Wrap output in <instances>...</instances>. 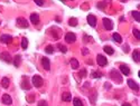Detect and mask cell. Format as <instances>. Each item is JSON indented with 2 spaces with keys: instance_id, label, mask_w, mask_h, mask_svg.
I'll return each instance as SVG.
<instances>
[{
  "instance_id": "1",
  "label": "cell",
  "mask_w": 140,
  "mask_h": 106,
  "mask_svg": "<svg viewBox=\"0 0 140 106\" xmlns=\"http://www.w3.org/2000/svg\"><path fill=\"white\" fill-rule=\"evenodd\" d=\"M110 77L118 84H120L122 82V77H121V75H120V73H118L117 69H112L111 72H110Z\"/></svg>"
},
{
  "instance_id": "2",
  "label": "cell",
  "mask_w": 140,
  "mask_h": 106,
  "mask_svg": "<svg viewBox=\"0 0 140 106\" xmlns=\"http://www.w3.org/2000/svg\"><path fill=\"white\" fill-rule=\"evenodd\" d=\"M31 83H33V85L35 86V87L39 88L43 86V78L39 75H35V76H33V78H31Z\"/></svg>"
},
{
  "instance_id": "3",
  "label": "cell",
  "mask_w": 140,
  "mask_h": 106,
  "mask_svg": "<svg viewBox=\"0 0 140 106\" xmlns=\"http://www.w3.org/2000/svg\"><path fill=\"white\" fill-rule=\"evenodd\" d=\"M75 40H76V35H75L74 32H67V34L65 35V42H66L72 44V42H74Z\"/></svg>"
},
{
  "instance_id": "4",
  "label": "cell",
  "mask_w": 140,
  "mask_h": 106,
  "mask_svg": "<svg viewBox=\"0 0 140 106\" xmlns=\"http://www.w3.org/2000/svg\"><path fill=\"white\" fill-rule=\"evenodd\" d=\"M96 63H98L100 66H107V64H108V59L104 57L103 55H100L99 54L98 56H96Z\"/></svg>"
},
{
  "instance_id": "5",
  "label": "cell",
  "mask_w": 140,
  "mask_h": 106,
  "mask_svg": "<svg viewBox=\"0 0 140 106\" xmlns=\"http://www.w3.org/2000/svg\"><path fill=\"white\" fill-rule=\"evenodd\" d=\"M103 26H104V28L107 30L113 29V22H112V20L109 18H103Z\"/></svg>"
},
{
  "instance_id": "6",
  "label": "cell",
  "mask_w": 140,
  "mask_h": 106,
  "mask_svg": "<svg viewBox=\"0 0 140 106\" xmlns=\"http://www.w3.org/2000/svg\"><path fill=\"white\" fill-rule=\"evenodd\" d=\"M42 66L44 67L45 70H49L51 69V62L47 57H43L42 58Z\"/></svg>"
},
{
  "instance_id": "7",
  "label": "cell",
  "mask_w": 140,
  "mask_h": 106,
  "mask_svg": "<svg viewBox=\"0 0 140 106\" xmlns=\"http://www.w3.org/2000/svg\"><path fill=\"white\" fill-rule=\"evenodd\" d=\"M127 84H128V86L131 88V89L136 90V92L139 90V85H138V84L136 83L133 79H128V81H127Z\"/></svg>"
},
{
  "instance_id": "8",
  "label": "cell",
  "mask_w": 140,
  "mask_h": 106,
  "mask_svg": "<svg viewBox=\"0 0 140 106\" xmlns=\"http://www.w3.org/2000/svg\"><path fill=\"white\" fill-rule=\"evenodd\" d=\"M17 26H19L21 28H28V22L26 19L19 17V18H17Z\"/></svg>"
},
{
  "instance_id": "9",
  "label": "cell",
  "mask_w": 140,
  "mask_h": 106,
  "mask_svg": "<svg viewBox=\"0 0 140 106\" xmlns=\"http://www.w3.org/2000/svg\"><path fill=\"white\" fill-rule=\"evenodd\" d=\"M0 59L3 60V62H6V63H8V64H10V63L12 62L11 56H10L8 53H2L1 54V55H0Z\"/></svg>"
},
{
  "instance_id": "10",
  "label": "cell",
  "mask_w": 140,
  "mask_h": 106,
  "mask_svg": "<svg viewBox=\"0 0 140 106\" xmlns=\"http://www.w3.org/2000/svg\"><path fill=\"white\" fill-rule=\"evenodd\" d=\"M11 40L12 37L10 35H1V37H0V42L2 44H9V42H11Z\"/></svg>"
},
{
  "instance_id": "11",
  "label": "cell",
  "mask_w": 140,
  "mask_h": 106,
  "mask_svg": "<svg viewBox=\"0 0 140 106\" xmlns=\"http://www.w3.org/2000/svg\"><path fill=\"white\" fill-rule=\"evenodd\" d=\"M86 19H87V23H89L91 27H95L96 26V18L94 15H89Z\"/></svg>"
},
{
  "instance_id": "12",
  "label": "cell",
  "mask_w": 140,
  "mask_h": 106,
  "mask_svg": "<svg viewBox=\"0 0 140 106\" xmlns=\"http://www.w3.org/2000/svg\"><path fill=\"white\" fill-rule=\"evenodd\" d=\"M2 103L5 105H11L12 104V99H11V96L8 94H3L2 95Z\"/></svg>"
},
{
  "instance_id": "13",
  "label": "cell",
  "mask_w": 140,
  "mask_h": 106,
  "mask_svg": "<svg viewBox=\"0 0 140 106\" xmlns=\"http://www.w3.org/2000/svg\"><path fill=\"white\" fill-rule=\"evenodd\" d=\"M120 72H121L124 76H128V75L130 74V68H129L127 65L121 64V65H120Z\"/></svg>"
},
{
  "instance_id": "14",
  "label": "cell",
  "mask_w": 140,
  "mask_h": 106,
  "mask_svg": "<svg viewBox=\"0 0 140 106\" xmlns=\"http://www.w3.org/2000/svg\"><path fill=\"white\" fill-rule=\"evenodd\" d=\"M29 19H30V22L33 25H38L39 23V16H38V14H31Z\"/></svg>"
},
{
  "instance_id": "15",
  "label": "cell",
  "mask_w": 140,
  "mask_h": 106,
  "mask_svg": "<svg viewBox=\"0 0 140 106\" xmlns=\"http://www.w3.org/2000/svg\"><path fill=\"white\" fill-rule=\"evenodd\" d=\"M62 101L63 102H71L72 101V95L70 92H64L62 94Z\"/></svg>"
},
{
  "instance_id": "16",
  "label": "cell",
  "mask_w": 140,
  "mask_h": 106,
  "mask_svg": "<svg viewBox=\"0 0 140 106\" xmlns=\"http://www.w3.org/2000/svg\"><path fill=\"white\" fill-rule=\"evenodd\" d=\"M132 59L135 60L136 63H139L140 62V50H139V49H135V50H133Z\"/></svg>"
},
{
  "instance_id": "17",
  "label": "cell",
  "mask_w": 140,
  "mask_h": 106,
  "mask_svg": "<svg viewBox=\"0 0 140 106\" xmlns=\"http://www.w3.org/2000/svg\"><path fill=\"white\" fill-rule=\"evenodd\" d=\"M70 64H71V67H72L73 69H77L79 68V66H80L79 60L75 59V58H72V59L70 60Z\"/></svg>"
},
{
  "instance_id": "18",
  "label": "cell",
  "mask_w": 140,
  "mask_h": 106,
  "mask_svg": "<svg viewBox=\"0 0 140 106\" xmlns=\"http://www.w3.org/2000/svg\"><path fill=\"white\" fill-rule=\"evenodd\" d=\"M20 60H21V56L20 55H16L14 58V60H12V64H14L15 67H19V65H20Z\"/></svg>"
},
{
  "instance_id": "19",
  "label": "cell",
  "mask_w": 140,
  "mask_h": 106,
  "mask_svg": "<svg viewBox=\"0 0 140 106\" xmlns=\"http://www.w3.org/2000/svg\"><path fill=\"white\" fill-rule=\"evenodd\" d=\"M25 78V82L21 83V88L25 90H29L30 89V85H29V82H27V77H24Z\"/></svg>"
},
{
  "instance_id": "20",
  "label": "cell",
  "mask_w": 140,
  "mask_h": 106,
  "mask_svg": "<svg viewBox=\"0 0 140 106\" xmlns=\"http://www.w3.org/2000/svg\"><path fill=\"white\" fill-rule=\"evenodd\" d=\"M1 86H2L3 88L9 87V78H8V77H3V78L1 79Z\"/></svg>"
},
{
  "instance_id": "21",
  "label": "cell",
  "mask_w": 140,
  "mask_h": 106,
  "mask_svg": "<svg viewBox=\"0 0 140 106\" xmlns=\"http://www.w3.org/2000/svg\"><path fill=\"white\" fill-rule=\"evenodd\" d=\"M112 38H113V40H114V42H122V37L121 36H120L119 34H118V32H114V34L112 35Z\"/></svg>"
},
{
  "instance_id": "22",
  "label": "cell",
  "mask_w": 140,
  "mask_h": 106,
  "mask_svg": "<svg viewBox=\"0 0 140 106\" xmlns=\"http://www.w3.org/2000/svg\"><path fill=\"white\" fill-rule=\"evenodd\" d=\"M28 47V39L26 37H23L21 38V48L24 49V50H26Z\"/></svg>"
},
{
  "instance_id": "23",
  "label": "cell",
  "mask_w": 140,
  "mask_h": 106,
  "mask_svg": "<svg viewBox=\"0 0 140 106\" xmlns=\"http://www.w3.org/2000/svg\"><path fill=\"white\" fill-rule=\"evenodd\" d=\"M103 50L105 51V53L108 54V55H113V53H114V50H113V48L110 46H104L103 47Z\"/></svg>"
},
{
  "instance_id": "24",
  "label": "cell",
  "mask_w": 140,
  "mask_h": 106,
  "mask_svg": "<svg viewBox=\"0 0 140 106\" xmlns=\"http://www.w3.org/2000/svg\"><path fill=\"white\" fill-rule=\"evenodd\" d=\"M68 25H70L71 27H75V26H77V19L74 18V17H72L71 19H68Z\"/></svg>"
},
{
  "instance_id": "25",
  "label": "cell",
  "mask_w": 140,
  "mask_h": 106,
  "mask_svg": "<svg viewBox=\"0 0 140 106\" xmlns=\"http://www.w3.org/2000/svg\"><path fill=\"white\" fill-rule=\"evenodd\" d=\"M131 15H132V17L136 19V21H138V22H139V21H140V12L137 11V10H135V11L131 12Z\"/></svg>"
},
{
  "instance_id": "26",
  "label": "cell",
  "mask_w": 140,
  "mask_h": 106,
  "mask_svg": "<svg viewBox=\"0 0 140 106\" xmlns=\"http://www.w3.org/2000/svg\"><path fill=\"white\" fill-rule=\"evenodd\" d=\"M91 76H92V78H101V77L103 76V74L96 70V72H93V73H92Z\"/></svg>"
},
{
  "instance_id": "27",
  "label": "cell",
  "mask_w": 140,
  "mask_h": 106,
  "mask_svg": "<svg viewBox=\"0 0 140 106\" xmlns=\"http://www.w3.org/2000/svg\"><path fill=\"white\" fill-rule=\"evenodd\" d=\"M73 105L74 106H82L83 105V103L81 102V99L80 98H74L73 99Z\"/></svg>"
},
{
  "instance_id": "28",
  "label": "cell",
  "mask_w": 140,
  "mask_h": 106,
  "mask_svg": "<svg viewBox=\"0 0 140 106\" xmlns=\"http://www.w3.org/2000/svg\"><path fill=\"white\" fill-rule=\"evenodd\" d=\"M45 53L46 54H53L54 53V47L51 46V45H48V46L45 48Z\"/></svg>"
},
{
  "instance_id": "29",
  "label": "cell",
  "mask_w": 140,
  "mask_h": 106,
  "mask_svg": "<svg viewBox=\"0 0 140 106\" xmlns=\"http://www.w3.org/2000/svg\"><path fill=\"white\" fill-rule=\"evenodd\" d=\"M132 32H133V35H135L136 39H138V40H139V39H140V31H139V30H138V29H136V28H135V29L132 30Z\"/></svg>"
},
{
  "instance_id": "30",
  "label": "cell",
  "mask_w": 140,
  "mask_h": 106,
  "mask_svg": "<svg viewBox=\"0 0 140 106\" xmlns=\"http://www.w3.org/2000/svg\"><path fill=\"white\" fill-rule=\"evenodd\" d=\"M58 49L64 54L67 51V48H66V46H64V45H58Z\"/></svg>"
},
{
  "instance_id": "31",
  "label": "cell",
  "mask_w": 140,
  "mask_h": 106,
  "mask_svg": "<svg viewBox=\"0 0 140 106\" xmlns=\"http://www.w3.org/2000/svg\"><path fill=\"white\" fill-rule=\"evenodd\" d=\"M35 1V3L37 6H43L44 5V0H34Z\"/></svg>"
},
{
  "instance_id": "32",
  "label": "cell",
  "mask_w": 140,
  "mask_h": 106,
  "mask_svg": "<svg viewBox=\"0 0 140 106\" xmlns=\"http://www.w3.org/2000/svg\"><path fill=\"white\" fill-rule=\"evenodd\" d=\"M85 75H86V70H85V69H82L81 70V76L83 77V76H85Z\"/></svg>"
},
{
  "instance_id": "33",
  "label": "cell",
  "mask_w": 140,
  "mask_h": 106,
  "mask_svg": "<svg viewBox=\"0 0 140 106\" xmlns=\"http://www.w3.org/2000/svg\"><path fill=\"white\" fill-rule=\"evenodd\" d=\"M98 7H99V8H103V7H105V2H102V3H99V5H98Z\"/></svg>"
},
{
  "instance_id": "34",
  "label": "cell",
  "mask_w": 140,
  "mask_h": 106,
  "mask_svg": "<svg viewBox=\"0 0 140 106\" xmlns=\"http://www.w3.org/2000/svg\"><path fill=\"white\" fill-rule=\"evenodd\" d=\"M38 105H47V103L45 101H40L39 103H38Z\"/></svg>"
},
{
  "instance_id": "35",
  "label": "cell",
  "mask_w": 140,
  "mask_h": 106,
  "mask_svg": "<svg viewBox=\"0 0 140 106\" xmlns=\"http://www.w3.org/2000/svg\"><path fill=\"white\" fill-rule=\"evenodd\" d=\"M128 50H129L128 45H124V51H126V53H128Z\"/></svg>"
},
{
  "instance_id": "36",
  "label": "cell",
  "mask_w": 140,
  "mask_h": 106,
  "mask_svg": "<svg viewBox=\"0 0 140 106\" xmlns=\"http://www.w3.org/2000/svg\"><path fill=\"white\" fill-rule=\"evenodd\" d=\"M82 53H83V54H87V53H89V50H87V49H83Z\"/></svg>"
},
{
  "instance_id": "37",
  "label": "cell",
  "mask_w": 140,
  "mask_h": 106,
  "mask_svg": "<svg viewBox=\"0 0 140 106\" xmlns=\"http://www.w3.org/2000/svg\"><path fill=\"white\" fill-rule=\"evenodd\" d=\"M120 1H122V2H126L127 0H120Z\"/></svg>"
},
{
  "instance_id": "38",
  "label": "cell",
  "mask_w": 140,
  "mask_h": 106,
  "mask_svg": "<svg viewBox=\"0 0 140 106\" xmlns=\"http://www.w3.org/2000/svg\"><path fill=\"white\" fill-rule=\"evenodd\" d=\"M61 1H63V2H65V0H61Z\"/></svg>"
},
{
  "instance_id": "39",
  "label": "cell",
  "mask_w": 140,
  "mask_h": 106,
  "mask_svg": "<svg viewBox=\"0 0 140 106\" xmlns=\"http://www.w3.org/2000/svg\"><path fill=\"white\" fill-rule=\"evenodd\" d=\"M0 23H1V22H0Z\"/></svg>"
}]
</instances>
